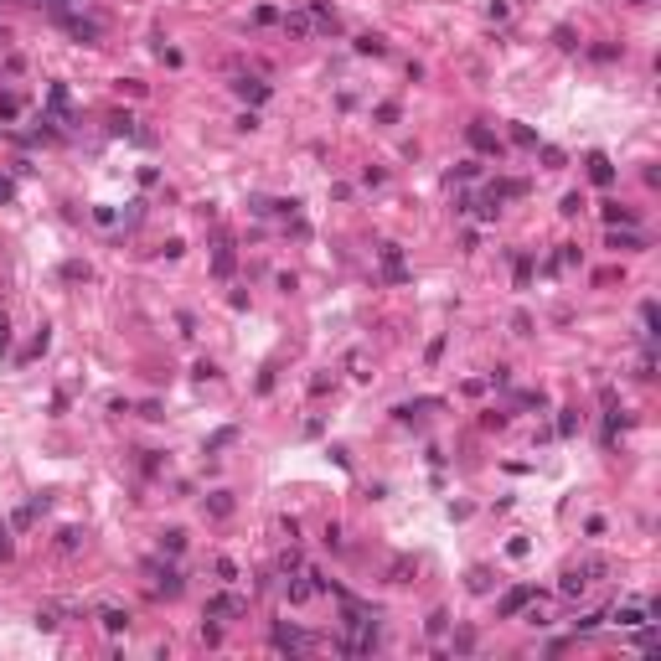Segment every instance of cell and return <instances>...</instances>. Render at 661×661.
<instances>
[{"label": "cell", "instance_id": "cell-17", "mask_svg": "<svg viewBox=\"0 0 661 661\" xmlns=\"http://www.w3.org/2000/svg\"><path fill=\"white\" fill-rule=\"evenodd\" d=\"M605 243H610L615 253H641V248H646V238H641V233H620V228H610Z\"/></svg>", "mask_w": 661, "mask_h": 661}, {"label": "cell", "instance_id": "cell-45", "mask_svg": "<svg viewBox=\"0 0 661 661\" xmlns=\"http://www.w3.org/2000/svg\"><path fill=\"white\" fill-rule=\"evenodd\" d=\"M212 568H217V579H223V584H233V579H238V563H233V558H217Z\"/></svg>", "mask_w": 661, "mask_h": 661}, {"label": "cell", "instance_id": "cell-3", "mask_svg": "<svg viewBox=\"0 0 661 661\" xmlns=\"http://www.w3.org/2000/svg\"><path fill=\"white\" fill-rule=\"evenodd\" d=\"M243 615H248L243 594H212L207 600V620H243Z\"/></svg>", "mask_w": 661, "mask_h": 661}, {"label": "cell", "instance_id": "cell-14", "mask_svg": "<svg viewBox=\"0 0 661 661\" xmlns=\"http://www.w3.org/2000/svg\"><path fill=\"white\" fill-rule=\"evenodd\" d=\"M62 26H68V36H73V41H83V47H88V41H99V21H83V16H62Z\"/></svg>", "mask_w": 661, "mask_h": 661}, {"label": "cell", "instance_id": "cell-37", "mask_svg": "<svg viewBox=\"0 0 661 661\" xmlns=\"http://www.w3.org/2000/svg\"><path fill=\"white\" fill-rule=\"evenodd\" d=\"M558 212H563V217H579V212H584V196H579V191H568L563 202H558Z\"/></svg>", "mask_w": 661, "mask_h": 661}, {"label": "cell", "instance_id": "cell-18", "mask_svg": "<svg viewBox=\"0 0 661 661\" xmlns=\"http://www.w3.org/2000/svg\"><path fill=\"white\" fill-rule=\"evenodd\" d=\"M558 594H563V600H584V594H589V579L579 574V568H568V574L558 579Z\"/></svg>", "mask_w": 661, "mask_h": 661}, {"label": "cell", "instance_id": "cell-55", "mask_svg": "<svg viewBox=\"0 0 661 661\" xmlns=\"http://www.w3.org/2000/svg\"><path fill=\"white\" fill-rule=\"evenodd\" d=\"M11 553H16V543H11V533H6V527H0V563H6Z\"/></svg>", "mask_w": 661, "mask_h": 661}, {"label": "cell", "instance_id": "cell-21", "mask_svg": "<svg viewBox=\"0 0 661 661\" xmlns=\"http://www.w3.org/2000/svg\"><path fill=\"white\" fill-rule=\"evenodd\" d=\"M589 57L600 62V68H610V62H620V57H625V47H620V41H594Z\"/></svg>", "mask_w": 661, "mask_h": 661}, {"label": "cell", "instance_id": "cell-57", "mask_svg": "<svg viewBox=\"0 0 661 661\" xmlns=\"http://www.w3.org/2000/svg\"><path fill=\"white\" fill-rule=\"evenodd\" d=\"M0 202H16V186L6 181V176H0Z\"/></svg>", "mask_w": 661, "mask_h": 661}, {"label": "cell", "instance_id": "cell-13", "mask_svg": "<svg viewBox=\"0 0 661 661\" xmlns=\"http://www.w3.org/2000/svg\"><path fill=\"white\" fill-rule=\"evenodd\" d=\"M233 506H238V501H233V491H212V496L202 501V512H207L212 522H228V517H233Z\"/></svg>", "mask_w": 661, "mask_h": 661}, {"label": "cell", "instance_id": "cell-7", "mask_svg": "<svg viewBox=\"0 0 661 661\" xmlns=\"http://www.w3.org/2000/svg\"><path fill=\"white\" fill-rule=\"evenodd\" d=\"M233 269H238L233 238H217V248H212V274H217V279H233Z\"/></svg>", "mask_w": 661, "mask_h": 661}, {"label": "cell", "instance_id": "cell-59", "mask_svg": "<svg viewBox=\"0 0 661 661\" xmlns=\"http://www.w3.org/2000/svg\"><path fill=\"white\" fill-rule=\"evenodd\" d=\"M630 6H646V0H630Z\"/></svg>", "mask_w": 661, "mask_h": 661}, {"label": "cell", "instance_id": "cell-58", "mask_svg": "<svg viewBox=\"0 0 661 661\" xmlns=\"http://www.w3.org/2000/svg\"><path fill=\"white\" fill-rule=\"evenodd\" d=\"M36 6H52V11H62V6H68V0H36Z\"/></svg>", "mask_w": 661, "mask_h": 661}, {"label": "cell", "instance_id": "cell-53", "mask_svg": "<svg viewBox=\"0 0 661 661\" xmlns=\"http://www.w3.org/2000/svg\"><path fill=\"white\" fill-rule=\"evenodd\" d=\"M480 424H486V429H506V413L491 408V413H480Z\"/></svg>", "mask_w": 661, "mask_h": 661}, {"label": "cell", "instance_id": "cell-47", "mask_svg": "<svg viewBox=\"0 0 661 661\" xmlns=\"http://www.w3.org/2000/svg\"><path fill=\"white\" fill-rule=\"evenodd\" d=\"M362 181H367V186H383V181H388V171H383V166H367V171H362Z\"/></svg>", "mask_w": 661, "mask_h": 661}, {"label": "cell", "instance_id": "cell-12", "mask_svg": "<svg viewBox=\"0 0 661 661\" xmlns=\"http://www.w3.org/2000/svg\"><path fill=\"white\" fill-rule=\"evenodd\" d=\"M579 574H584L589 584H600V579H610V574H615V563H610L605 553H589V558H579Z\"/></svg>", "mask_w": 661, "mask_h": 661}, {"label": "cell", "instance_id": "cell-36", "mask_svg": "<svg viewBox=\"0 0 661 661\" xmlns=\"http://www.w3.org/2000/svg\"><path fill=\"white\" fill-rule=\"evenodd\" d=\"M538 156H543L548 171H558V166H563V150H558V145H538Z\"/></svg>", "mask_w": 661, "mask_h": 661}, {"label": "cell", "instance_id": "cell-26", "mask_svg": "<svg viewBox=\"0 0 661 661\" xmlns=\"http://www.w3.org/2000/svg\"><path fill=\"white\" fill-rule=\"evenodd\" d=\"M641 326H646V330H641V341H646V336L656 341V326H661V311H656V300H646V305H641Z\"/></svg>", "mask_w": 661, "mask_h": 661}, {"label": "cell", "instance_id": "cell-42", "mask_svg": "<svg viewBox=\"0 0 661 661\" xmlns=\"http://www.w3.org/2000/svg\"><path fill=\"white\" fill-rule=\"evenodd\" d=\"M47 104H52V114H68V88H62V83H57V88H52V94H47Z\"/></svg>", "mask_w": 661, "mask_h": 661}, {"label": "cell", "instance_id": "cell-44", "mask_svg": "<svg viewBox=\"0 0 661 661\" xmlns=\"http://www.w3.org/2000/svg\"><path fill=\"white\" fill-rule=\"evenodd\" d=\"M21 114V99L16 94H0V119H16Z\"/></svg>", "mask_w": 661, "mask_h": 661}, {"label": "cell", "instance_id": "cell-16", "mask_svg": "<svg viewBox=\"0 0 661 661\" xmlns=\"http://www.w3.org/2000/svg\"><path fill=\"white\" fill-rule=\"evenodd\" d=\"M413 574H418V558L413 553H398V558L388 563V584H408Z\"/></svg>", "mask_w": 661, "mask_h": 661}, {"label": "cell", "instance_id": "cell-49", "mask_svg": "<svg viewBox=\"0 0 661 661\" xmlns=\"http://www.w3.org/2000/svg\"><path fill=\"white\" fill-rule=\"evenodd\" d=\"M378 124H398V104H378Z\"/></svg>", "mask_w": 661, "mask_h": 661}, {"label": "cell", "instance_id": "cell-32", "mask_svg": "<svg viewBox=\"0 0 661 661\" xmlns=\"http://www.w3.org/2000/svg\"><path fill=\"white\" fill-rule=\"evenodd\" d=\"M57 625H62V610H52V605L36 610V630H57Z\"/></svg>", "mask_w": 661, "mask_h": 661}, {"label": "cell", "instance_id": "cell-43", "mask_svg": "<svg viewBox=\"0 0 661 661\" xmlns=\"http://www.w3.org/2000/svg\"><path fill=\"white\" fill-rule=\"evenodd\" d=\"M47 341H52V336H47V326H41L36 336H31V346H26V362H31V357H41V351H47Z\"/></svg>", "mask_w": 661, "mask_h": 661}, {"label": "cell", "instance_id": "cell-38", "mask_svg": "<svg viewBox=\"0 0 661 661\" xmlns=\"http://www.w3.org/2000/svg\"><path fill=\"white\" fill-rule=\"evenodd\" d=\"M517 408H548V393H517Z\"/></svg>", "mask_w": 661, "mask_h": 661}, {"label": "cell", "instance_id": "cell-25", "mask_svg": "<svg viewBox=\"0 0 661 661\" xmlns=\"http://www.w3.org/2000/svg\"><path fill=\"white\" fill-rule=\"evenodd\" d=\"M558 439H574L579 434V408H558V429H553Z\"/></svg>", "mask_w": 661, "mask_h": 661}, {"label": "cell", "instance_id": "cell-28", "mask_svg": "<svg viewBox=\"0 0 661 661\" xmlns=\"http://www.w3.org/2000/svg\"><path fill=\"white\" fill-rule=\"evenodd\" d=\"M62 553H78V548H83V527H62Z\"/></svg>", "mask_w": 661, "mask_h": 661}, {"label": "cell", "instance_id": "cell-56", "mask_svg": "<svg viewBox=\"0 0 661 661\" xmlns=\"http://www.w3.org/2000/svg\"><path fill=\"white\" fill-rule=\"evenodd\" d=\"M11 346V321H6V311H0V351Z\"/></svg>", "mask_w": 661, "mask_h": 661}, {"label": "cell", "instance_id": "cell-1", "mask_svg": "<svg viewBox=\"0 0 661 661\" xmlns=\"http://www.w3.org/2000/svg\"><path fill=\"white\" fill-rule=\"evenodd\" d=\"M269 641H274V651H311V646H321L316 635H305L300 625H284V620H274V630H269Z\"/></svg>", "mask_w": 661, "mask_h": 661}, {"label": "cell", "instance_id": "cell-52", "mask_svg": "<svg viewBox=\"0 0 661 661\" xmlns=\"http://www.w3.org/2000/svg\"><path fill=\"white\" fill-rule=\"evenodd\" d=\"M94 223L99 228H114V207H94Z\"/></svg>", "mask_w": 661, "mask_h": 661}, {"label": "cell", "instance_id": "cell-48", "mask_svg": "<svg viewBox=\"0 0 661 661\" xmlns=\"http://www.w3.org/2000/svg\"><path fill=\"white\" fill-rule=\"evenodd\" d=\"M191 378H196V383H212V378H217V367H212V362H196V367H191Z\"/></svg>", "mask_w": 661, "mask_h": 661}, {"label": "cell", "instance_id": "cell-2", "mask_svg": "<svg viewBox=\"0 0 661 661\" xmlns=\"http://www.w3.org/2000/svg\"><path fill=\"white\" fill-rule=\"evenodd\" d=\"M378 258H383V279L388 284H408V263H403V243H378Z\"/></svg>", "mask_w": 661, "mask_h": 661}, {"label": "cell", "instance_id": "cell-35", "mask_svg": "<svg viewBox=\"0 0 661 661\" xmlns=\"http://www.w3.org/2000/svg\"><path fill=\"white\" fill-rule=\"evenodd\" d=\"M295 568H305V558L295 553V548H284V553H279V574H295Z\"/></svg>", "mask_w": 661, "mask_h": 661}, {"label": "cell", "instance_id": "cell-22", "mask_svg": "<svg viewBox=\"0 0 661 661\" xmlns=\"http://www.w3.org/2000/svg\"><path fill=\"white\" fill-rule=\"evenodd\" d=\"M512 269H517V290H533V274H538V258H533V253H517V258H512Z\"/></svg>", "mask_w": 661, "mask_h": 661}, {"label": "cell", "instance_id": "cell-8", "mask_svg": "<svg viewBox=\"0 0 661 661\" xmlns=\"http://www.w3.org/2000/svg\"><path fill=\"white\" fill-rule=\"evenodd\" d=\"M533 600H538V589H527V584H522V589H512V594H506V600L496 605V615H501V620H512V615H522Z\"/></svg>", "mask_w": 661, "mask_h": 661}, {"label": "cell", "instance_id": "cell-27", "mask_svg": "<svg viewBox=\"0 0 661 661\" xmlns=\"http://www.w3.org/2000/svg\"><path fill=\"white\" fill-rule=\"evenodd\" d=\"M161 548H166V553L176 558V553L186 548V533H181V527H171V533H161Z\"/></svg>", "mask_w": 661, "mask_h": 661}, {"label": "cell", "instance_id": "cell-19", "mask_svg": "<svg viewBox=\"0 0 661 661\" xmlns=\"http://www.w3.org/2000/svg\"><path fill=\"white\" fill-rule=\"evenodd\" d=\"M600 212H605L610 228H635V207H625V202H605Z\"/></svg>", "mask_w": 661, "mask_h": 661}, {"label": "cell", "instance_id": "cell-33", "mask_svg": "<svg viewBox=\"0 0 661 661\" xmlns=\"http://www.w3.org/2000/svg\"><path fill=\"white\" fill-rule=\"evenodd\" d=\"M140 418H150V424H161V418H166V403H161V398H145V403H140Z\"/></svg>", "mask_w": 661, "mask_h": 661}, {"label": "cell", "instance_id": "cell-20", "mask_svg": "<svg viewBox=\"0 0 661 661\" xmlns=\"http://www.w3.org/2000/svg\"><path fill=\"white\" fill-rule=\"evenodd\" d=\"M589 181H594V186H615V166H610V156H589Z\"/></svg>", "mask_w": 661, "mask_h": 661}, {"label": "cell", "instance_id": "cell-30", "mask_svg": "<svg viewBox=\"0 0 661 661\" xmlns=\"http://www.w3.org/2000/svg\"><path fill=\"white\" fill-rule=\"evenodd\" d=\"M424 630H429V635H434V641H439V635H445V630H450V615H445V610H434V615H429V620H424Z\"/></svg>", "mask_w": 661, "mask_h": 661}, {"label": "cell", "instance_id": "cell-15", "mask_svg": "<svg viewBox=\"0 0 661 661\" xmlns=\"http://www.w3.org/2000/svg\"><path fill=\"white\" fill-rule=\"evenodd\" d=\"M99 625H104L109 635H124V630H129V610H119V605H104V610H99Z\"/></svg>", "mask_w": 661, "mask_h": 661}, {"label": "cell", "instance_id": "cell-31", "mask_svg": "<svg viewBox=\"0 0 661 661\" xmlns=\"http://www.w3.org/2000/svg\"><path fill=\"white\" fill-rule=\"evenodd\" d=\"M233 439H238V429H217V434L207 439V455H217V450H228Z\"/></svg>", "mask_w": 661, "mask_h": 661}, {"label": "cell", "instance_id": "cell-11", "mask_svg": "<svg viewBox=\"0 0 661 661\" xmlns=\"http://www.w3.org/2000/svg\"><path fill=\"white\" fill-rule=\"evenodd\" d=\"M109 129H114L119 140H135V145H150V140H156V135H150V129H140V124L129 119V114H114V119H109Z\"/></svg>", "mask_w": 661, "mask_h": 661}, {"label": "cell", "instance_id": "cell-23", "mask_svg": "<svg viewBox=\"0 0 661 661\" xmlns=\"http://www.w3.org/2000/svg\"><path fill=\"white\" fill-rule=\"evenodd\" d=\"M357 52H362V57H388V41L372 36V31H362V36H357Z\"/></svg>", "mask_w": 661, "mask_h": 661}, {"label": "cell", "instance_id": "cell-29", "mask_svg": "<svg viewBox=\"0 0 661 661\" xmlns=\"http://www.w3.org/2000/svg\"><path fill=\"white\" fill-rule=\"evenodd\" d=\"M553 47H558V52H574V47H579L574 26H558V31H553Z\"/></svg>", "mask_w": 661, "mask_h": 661}, {"label": "cell", "instance_id": "cell-9", "mask_svg": "<svg viewBox=\"0 0 661 661\" xmlns=\"http://www.w3.org/2000/svg\"><path fill=\"white\" fill-rule=\"evenodd\" d=\"M465 135H470V145L480 150V156H496V161L506 156V145H501V140L491 135V129H486V124H470V129H465Z\"/></svg>", "mask_w": 661, "mask_h": 661}, {"label": "cell", "instance_id": "cell-50", "mask_svg": "<svg viewBox=\"0 0 661 661\" xmlns=\"http://www.w3.org/2000/svg\"><path fill=\"white\" fill-rule=\"evenodd\" d=\"M455 176H460V181H475L480 166H475V161H460V166H455Z\"/></svg>", "mask_w": 661, "mask_h": 661}, {"label": "cell", "instance_id": "cell-46", "mask_svg": "<svg viewBox=\"0 0 661 661\" xmlns=\"http://www.w3.org/2000/svg\"><path fill=\"white\" fill-rule=\"evenodd\" d=\"M512 330H517V336H533V316L517 311V316H512Z\"/></svg>", "mask_w": 661, "mask_h": 661}, {"label": "cell", "instance_id": "cell-54", "mask_svg": "<svg viewBox=\"0 0 661 661\" xmlns=\"http://www.w3.org/2000/svg\"><path fill=\"white\" fill-rule=\"evenodd\" d=\"M253 21H258V26H269V21H279V11H274V6H258Z\"/></svg>", "mask_w": 661, "mask_h": 661}, {"label": "cell", "instance_id": "cell-39", "mask_svg": "<svg viewBox=\"0 0 661 661\" xmlns=\"http://www.w3.org/2000/svg\"><path fill=\"white\" fill-rule=\"evenodd\" d=\"M491 589V568H470V594H486Z\"/></svg>", "mask_w": 661, "mask_h": 661}, {"label": "cell", "instance_id": "cell-24", "mask_svg": "<svg viewBox=\"0 0 661 661\" xmlns=\"http://www.w3.org/2000/svg\"><path fill=\"white\" fill-rule=\"evenodd\" d=\"M62 279H68V284H88V279H94V269H88L83 258H68V263H62Z\"/></svg>", "mask_w": 661, "mask_h": 661}, {"label": "cell", "instance_id": "cell-41", "mask_svg": "<svg viewBox=\"0 0 661 661\" xmlns=\"http://www.w3.org/2000/svg\"><path fill=\"white\" fill-rule=\"evenodd\" d=\"M600 625H605V615H600V610H594V615H584V620H574V630H579V635H594Z\"/></svg>", "mask_w": 661, "mask_h": 661}, {"label": "cell", "instance_id": "cell-6", "mask_svg": "<svg viewBox=\"0 0 661 661\" xmlns=\"http://www.w3.org/2000/svg\"><path fill=\"white\" fill-rule=\"evenodd\" d=\"M305 11H311V21H316V36H336V31H341V16L330 11L326 0H311Z\"/></svg>", "mask_w": 661, "mask_h": 661}, {"label": "cell", "instance_id": "cell-40", "mask_svg": "<svg viewBox=\"0 0 661 661\" xmlns=\"http://www.w3.org/2000/svg\"><path fill=\"white\" fill-rule=\"evenodd\" d=\"M512 140H517L522 150H538V135H533V129H527V124H512Z\"/></svg>", "mask_w": 661, "mask_h": 661}, {"label": "cell", "instance_id": "cell-34", "mask_svg": "<svg viewBox=\"0 0 661 661\" xmlns=\"http://www.w3.org/2000/svg\"><path fill=\"white\" fill-rule=\"evenodd\" d=\"M326 548H330V553H341V548H346V538H341V522H326Z\"/></svg>", "mask_w": 661, "mask_h": 661}, {"label": "cell", "instance_id": "cell-51", "mask_svg": "<svg viewBox=\"0 0 661 661\" xmlns=\"http://www.w3.org/2000/svg\"><path fill=\"white\" fill-rule=\"evenodd\" d=\"M176 326H181V336H196V316H191V311L176 316Z\"/></svg>", "mask_w": 661, "mask_h": 661}, {"label": "cell", "instance_id": "cell-4", "mask_svg": "<svg viewBox=\"0 0 661 661\" xmlns=\"http://www.w3.org/2000/svg\"><path fill=\"white\" fill-rule=\"evenodd\" d=\"M233 94H238V99H243V104L253 109V104H263V99H269L274 88L263 83V78H253V73H238V78H233Z\"/></svg>", "mask_w": 661, "mask_h": 661}, {"label": "cell", "instance_id": "cell-5", "mask_svg": "<svg viewBox=\"0 0 661 661\" xmlns=\"http://www.w3.org/2000/svg\"><path fill=\"white\" fill-rule=\"evenodd\" d=\"M279 26H284V36H290V41H305V36H316V21H311V11H284L279 16Z\"/></svg>", "mask_w": 661, "mask_h": 661}, {"label": "cell", "instance_id": "cell-10", "mask_svg": "<svg viewBox=\"0 0 661 661\" xmlns=\"http://www.w3.org/2000/svg\"><path fill=\"white\" fill-rule=\"evenodd\" d=\"M150 589L156 594H166V600H176V594H181V574H176V568H161V563H150Z\"/></svg>", "mask_w": 661, "mask_h": 661}]
</instances>
